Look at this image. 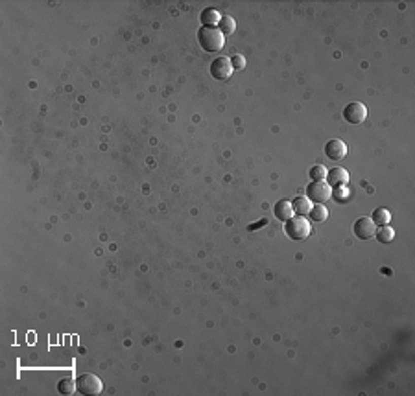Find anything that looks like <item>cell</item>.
<instances>
[{
	"label": "cell",
	"mask_w": 415,
	"mask_h": 396,
	"mask_svg": "<svg viewBox=\"0 0 415 396\" xmlns=\"http://www.w3.org/2000/svg\"><path fill=\"white\" fill-rule=\"evenodd\" d=\"M306 197L312 201V203H319L323 205L325 201H329L332 197V188L325 181H314L312 184L306 186Z\"/></svg>",
	"instance_id": "obj_4"
},
{
	"label": "cell",
	"mask_w": 415,
	"mask_h": 396,
	"mask_svg": "<svg viewBox=\"0 0 415 396\" xmlns=\"http://www.w3.org/2000/svg\"><path fill=\"white\" fill-rule=\"evenodd\" d=\"M332 197H334L338 203H345V201H349V197H351L349 188H347V186L334 188V190H332Z\"/></svg>",
	"instance_id": "obj_18"
},
{
	"label": "cell",
	"mask_w": 415,
	"mask_h": 396,
	"mask_svg": "<svg viewBox=\"0 0 415 396\" xmlns=\"http://www.w3.org/2000/svg\"><path fill=\"white\" fill-rule=\"evenodd\" d=\"M76 389L80 394L96 396V394H101V391H103V383H101V380L96 374L85 372V374H81L76 378Z\"/></svg>",
	"instance_id": "obj_3"
},
{
	"label": "cell",
	"mask_w": 415,
	"mask_h": 396,
	"mask_svg": "<svg viewBox=\"0 0 415 396\" xmlns=\"http://www.w3.org/2000/svg\"><path fill=\"white\" fill-rule=\"evenodd\" d=\"M347 183H349V172L345 170V168H330L329 172H327V184H329L332 190L334 188H339V186H347Z\"/></svg>",
	"instance_id": "obj_8"
},
{
	"label": "cell",
	"mask_w": 415,
	"mask_h": 396,
	"mask_svg": "<svg viewBox=\"0 0 415 396\" xmlns=\"http://www.w3.org/2000/svg\"><path fill=\"white\" fill-rule=\"evenodd\" d=\"M231 65H233V70H244L246 68V57L242 54H236V56L231 57Z\"/></svg>",
	"instance_id": "obj_20"
},
{
	"label": "cell",
	"mask_w": 415,
	"mask_h": 396,
	"mask_svg": "<svg viewBox=\"0 0 415 396\" xmlns=\"http://www.w3.org/2000/svg\"><path fill=\"white\" fill-rule=\"evenodd\" d=\"M308 216L312 218V221H318V223H321V221H325V219L329 218V210H327V207H325V205L316 203L314 207H312V210H310Z\"/></svg>",
	"instance_id": "obj_16"
},
{
	"label": "cell",
	"mask_w": 415,
	"mask_h": 396,
	"mask_svg": "<svg viewBox=\"0 0 415 396\" xmlns=\"http://www.w3.org/2000/svg\"><path fill=\"white\" fill-rule=\"evenodd\" d=\"M353 232L358 240H371L376 232V225L371 218H360L355 221Z\"/></svg>",
	"instance_id": "obj_7"
},
{
	"label": "cell",
	"mask_w": 415,
	"mask_h": 396,
	"mask_svg": "<svg viewBox=\"0 0 415 396\" xmlns=\"http://www.w3.org/2000/svg\"><path fill=\"white\" fill-rule=\"evenodd\" d=\"M373 221H375L376 227H384V225H390V219H391V212L388 209H376L373 212Z\"/></svg>",
	"instance_id": "obj_15"
},
{
	"label": "cell",
	"mask_w": 415,
	"mask_h": 396,
	"mask_svg": "<svg viewBox=\"0 0 415 396\" xmlns=\"http://www.w3.org/2000/svg\"><path fill=\"white\" fill-rule=\"evenodd\" d=\"M292 209L297 216H308L310 210H312V201L308 197H295L292 201Z\"/></svg>",
	"instance_id": "obj_12"
},
{
	"label": "cell",
	"mask_w": 415,
	"mask_h": 396,
	"mask_svg": "<svg viewBox=\"0 0 415 396\" xmlns=\"http://www.w3.org/2000/svg\"><path fill=\"white\" fill-rule=\"evenodd\" d=\"M310 177L314 179V181H323V179H327V168H325L323 164L312 166L310 168Z\"/></svg>",
	"instance_id": "obj_19"
},
{
	"label": "cell",
	"mask_w": 415,
	"mask_h": 396,
	"mask_svg": "<svg viewBox=\"0 0 415 396\" xmlns=\"http://www.w3.org/2000/svg\"><path fill=\"white\" fill-rule=\"evenodd\" d=\"M222 21V15L220 11H216L214 8H207V10L201 11V22L203 26H209V28H216Z\"/></svg>",
	"instance_id": "obj_11"
},
{
	"label": "cell",
	"mask_w": 415,
	"mask_h": 396,
	"mask_svg": "<svg viewBox=\"0 0 415 396\" xmlns=\"http://www.w3.org/2000/svg\"><path fill=\"white\" fill-rule=\"evenodd\" d=\"M325 155L330 159V161H341V159L347 155V144L339 138H332L327 142L325 146Z\"/></svg>",
	"instance_id": "obj_9"
},
{
	"label": "cell",
	"mask_w": 415,
	"mask_h": 396,
	"mask_svg": "<svg viewBox=\"0 0 415 396\" xmlns=\"http://www.w3.org/2000/svg\"><path fill=\"white\" fill-rule=\"evenodd\" d=\"M209 70H211V76H213L214 80H218V82H225V80H229L231 74L234 72L233 65H231V59L225 56L216 57V59L211 63Z\"/></svg>",
	"instance_id": "obj_5"
},
{
	"label": "cell",
	"mask_w": 415,
	"mask_h": 396,
	"mask_svg": "<svg viewBox=\"0 0 415 396\" xmlns=\"http://www.w3.org/2000/svg\"><path fill=\"white\" fill-rule=\"evenodd\" d=\"M218 30L222 31V33H223V37L233 35V33H234V30H236V22H234V19H233V17L223 15V17H222V21H220V24H218Z\"/></svg>",
	"instance_id": "obj_13"
},
{
	"label": "cell",
	"mask_w": 415,
	"mask_h": 396,
	"mask_svg": "<svg viewBox=\"0 0 415 396\" xmlns=\"http://www.w3.org/2000/svg\"><path fill=\"white\" fill-rule=\"evenodd\" d=\"M284 232L286 236L292 240H306L312 232V227H310V221L304 216H292V218L286 221V227H284Z\"/></svg>",
	"instance_id": "obj_2"
},
{
	"label": "cell",
	"mask_w": 415,
	"mask_h": 396,
	"mask_svg": "<svg viewBox=\"0 0 415 396\" xmlns=\"http://www.w3.org/2000/svg\"><path fill=\"white\" fill-rule=\"evenodd\" d=\"M343 116L349 124L360 126V124H364L365 118H367V107H365L364 103H360V102H353V103H349V105L345 107Z\"/></svg>",
	"instance_id": "obj_6"
},
{
	"label": "cell",
	"mask_w": 415,
	"mask_h": 396,
	"mask_svg": "<svg viewBox=\"0 0 415 396\" xmlns=\"http://www.w3.org/2000/svg\"><path fill=\"white\" fill-rule=\"evenodd\" d=\"M268 223V221H266V219H260V221H258V223H255V225H249L248 227V230H257L258 227H262V225H266Z\"/></svg>",
	"instance_id": "obj_21"
},
{
	"label": "cell",
	"mask_w": 415,
	"mask_h": 396,
	"mask_svg": "<svg viewBox=\"0 0 415 396\" xmlns=\"http://www.w3.org/2000/svg\"><path fill=\"white\" fill-rule=\"evenodd\" d=\"M198 41L205 52H220L225 45V37L218 28L201 26L198 31Z\"/></svg>",
	"instance_id": "obj_1"
},
{
	"label": "cell",
	"mask_w": 415,
	"mask_h": 396,
	"mask_svg": "<svg viewBox=\"0 0 415 396\" xmlns=\"http://www.w3.org/2000/svg\"><path fill=\"white\" fill-rule=\"evenodd\" d=\"M78 389H76V381L72 380V378H65V380H61L59 383H57V392L59 394H74Z\"/></svg>",
	"instance_id": "obj_17"
},
{
	"label": "cell",
	"mask_w": 415,
	"mask_h": 396,
	"mask_svg": "<svg viewBox=\"0 0 415 396\" xmlns=\"http://www.w3.org/2000/svg\"><path fill=\"white\" fill-rule=\"evenodd\" d=\"M375 236H376V240H378L380 244H391V242L395 240V230L391 229L390 225H384V227L376 229Z\"/></svg>",
	"instance_id": "obj_14"
},
{
	"label": "cell",
	"mask_w": 415,
	"mask_h": 396,
	"mask_svg": "<svg viewBox=\"0 0 415 396\" xmlns=\"http://www.w3.org/2000/svg\"><path fill=\"white\" fill-rule=\"evenodd\" d=\"M294 216V209H292V203L290 201H286V199H281L277 205H275V218L279 219V221H288L290 218Z\"/></svg>",
	"instance_id": "obj_10"
}]
</instances>
